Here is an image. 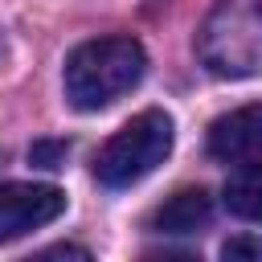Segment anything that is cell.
Wrapping results in <instances>:
<instances>
[{"mask_svg":"<svg viewBox=\"0 0 262 262\" xmlns=\"http://www.w3.org/2000/svg\"><path fill=\"white\" fill-rule=\"evenodd\" d=\"M147 53L135 37H94L66 57V98L74 111H102L139 86Z\"/></svg>","mask_w":262,"mask_h":262,"instance_id":"1","label":"cell"},{"mask_svg":"<svg viewBox=\"0 0 262 262\" xmlns=\"http://www.w3.org/2000/svg\"><path fill=\"white\" fill-rule=\"evenodd\" d=\"M196 53L217 78L262 74V0H217L201 25Z\"/></svg>","mask_w":262,"mask_h":262,"instance_id":"2","label":"cell"},{"mask_svg":"<svg viewBox=\"0 0 262 262\" xmlns=\"http://www.w3.org/2000/svg\"><path fill=\"white\" fill-rule=\"evenodd\" d=\"M172 151V119L164 111H143L127 119L94 156V180L102 188H131L151 176Z\"/></svg>","mask_w":262,"mask_h":262,"instance_id":"3","label":"cell"},{"mask_svg":"<svg viewBox=\"0 0 262 262\" xmlns=\"http://www.w3.org/2000/svg\"><path fill=\"white\" fill-rule=\"evenodd\" d=\"M66 213V192L57 184H0V246L16 242Z\"/></svg>","mask_w":262,"mask_h":262,"instance_id":"4","label":"cell"},{"mask_svg":"<svg viewBox=\"0 0 262 262\" xmlns=\"http://www.w3.org/2000/svg\"><path fill=\"white\" fill-rule=\"evenodd\" d=\"M209 156L221 164L262 160V102L237 106L209 123Z\"/></svg>","mask_w":262,"mask_h":262,"instance_id":"5","label":"cell"},{"mask_svg":"<svg viewBox=\"0 0 262 262\" xmlns=\"http://www.w3.org/2000/svg\"><path fill=\"white\" fill-rule=\"evenodd\" d=\"M209 217H213V196L205 188H180L151 213V229L156 233H196L209 225Z\"/></svg>","mask_w":262,"mask_h":262,"instance_id":"6","label":"cell"},{"mask_svg":"<svg viewBox=\"0 0 262 262\" xmlns=\"http://www.w3.org/2000/svg\"><path fill=\"white\" fill-rule=\"evenodd\" d=\"M225 209L242 221H258L262 225V160H250L242 164L229 180H225V192H221Z\"/></svg>","mask_w":262,"mask_h":262,"instance_id":"7","label":"cell"},{"mask_svg":"<svg viewBox=\"0 0 262 262\" xmlns=\"http://www.w3.org/2000/svg\"><path fill=\"white\" fill-rule=\"evenodd\" d=\"M66 156H70V143H66V139H37V143L29 147V160H33L37 168H61Z\"/></svg>","mask_w":262,"mask_h":262,"instance_id":"8","label":"cell"},{"mask_svg":"<svg viewBox=\"0 0 262 262\" xmlns=\"http://www.w3.org/2000/svg\"><path fill=\"white\" fill-rule=\"evenodd\" d=\"M221 258H225V262H262V237H254V233L229 237V242L221 246Z\"/></svg>","mask_w":262,"mask_h":262,"instance_id":"9","label":"cell"},{"mask_svg":"<svg viewBox=\"0 0 262 262\" xmlns=\"http://www.w3.org/2000/svg\"><path fill=\"white\" fill-rule=\"evenodd\" d=\"M41 258H90V254H86L82 246H49Z\"/></svg>","mask_w":262,"mask_h":262,"instance_id":"10","label":"cell"}]
</instances>
